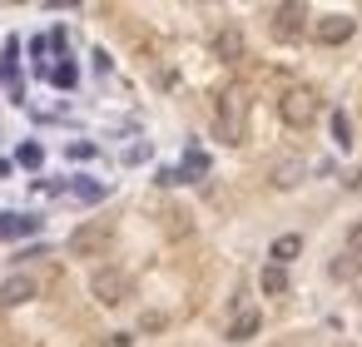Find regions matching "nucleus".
<instances>
[{"label": "nucleus", "instance_id": "obj_11", "mask_svg": "<svg viewBox=\"0 0 362 347\" xmlns=\"http://www.w3.org/2000/svg\"><path fill=\"white\" fill-rule=\"evenodd\" d=\"M258 288H263L268 298H283V293H288V273H283L278 263H268V268L258 273Z\"/></svg>", "mask_w": 362, "mask_h": 347}, {"label": "nucleus", "instance_id": "obj_13", "mask_svg": "<svg viewBox=\"0 0 362 347\" xmlns=\"http://www.w3.org/2000/svg\"><path fill=\"white\" fill-rule=\"evenodd\" d=\"M35 223L30 218H16V213H0V238H16V233H30Z\"/></svg>", "mask_w": 362, "mask_h": 347}, {"label": "nucleus", "instance_id": "obj_2", "mask_svg": "<svg viewBox=\"0 0 362 347\" xmlns=\"http://www.w3.org/2000/svg\"><path fill=\"white\" fill-rule=\"evenodd\" d=\"M218 134H223V144H243V134H248V95L238 85L218 95Z\"/></svg>", "mask_w": 362, "mask_h": 347}, {"label": "nucleus", "instance_id": "obj_1", "mask_svg": "<svg viewBox=\"0 0 362 347\" xmlns=\"http://www.w3.org/2000/svg\"><path fill=\"white\" fill-rule=\"evenodd\" d=\"M317 110H322V95H317L313 85H293V90H283V100H278V114H283L288 129H308V124L317 119Z\"/></svg>", "mask_w": 362, "mask_h": 347}, {"label": "nucleus", "instance_id": "obj_7", "mask_svg": "<svg viewBox=\"0 0 362 347\" xmlns=\"http://www.w3.org/2000/svg\"><path fill=\"white\" fill-rule=\"evenodd\" d=\"M35 298V278L30 273H11L6 283H0V307H21Z\"/></svg>", "mask_w": 362, "mask_h": 347}, {"label": "nucleus", "instance_id": "obj_12", "mask_svg": "<svg viewBox=\"0 0 362 347\" xmlns=\"http://www.w3.org/2000/svg\"><path fill=\"white\" fill-rule=\"evenodd\" d=\"M298 253H303V238H298V233H283V238H273V263H278V268H283V263H293Z\"/></svg>", "mask_w": 362, "mask_h": 347}, {"label": "nucleus", "instance_id": "obj_3", "mask_svg": "<svg viewBox=\"0 0 362 347\" xmlns=\"http://www.w3.org/2000/svg\"><path fill=\"white\" fill-rule=\"evenodd\" d=\"M110 238H115V228H110L105 218L80 223V228L70 233V253H75V258H95V253H105V248H110Z\"/></svg>", "mask_w": 362, "mask_h": 347}, {"label": "nucleus", "instance_id": "obj_16", "mask_svg": "<svg viewBox=\"0 0 362 347\" xmlns=\"http://www.w3.org/2000/svg\"><path fill=\"white\" fill-rule=\"evenodd\" d=\"M40 159H45L40 144H25V149H21V164H25V169H40Z\"/></svg>", "mask_w": 362, "mask_h": 347}, {"label": "nucleus", "instance_id": "obj_10", "mask_svg": "<svg viewBox=\"0 0 362 347\" xmlns=\"http://www.w3.org/2000/svg\"><path fill=\"white\" fill-rule=\"evenodd\" d=\"M258 327H263V317H258L253 307H243V312H238V317L228 322V337H233V342H248V337H253Z\"/></svg>", "mask_w": 362, "mask_h": 347}, {"label": "nucleus", "instance_id": "obj_17", "mask_svg": "<svg viewBox=\"0 0 362 347\" xmlns=\"http://www.w3.org/2000/svg\"><path fill=\"white\" fill-rule=\"evenodd\" d=\"M347 253L362 258V223H352V233H347Z\"/></svg>", "mask_w": 362, "mask_h": 347}, {"label": "nucleus", "instance_id": "obj_5", "mask_svg": "<svg viewBox=\"0 0 362 347\" xmlns=\"http://www.w3.org/2000/svg\"><path fill=\"white\" fill-rule=\"evenodd\" d=\"M303 20H308V6H298V0H288V6H273V35L278 40H298L303 35Z\"/></svg>", "mask_w": 362, "mask_h": 347}, {"label": "nucleus", "instance_id": "obj_15", "mask_svg": "<svg viewBox=\"0 0 362 347\" xmlns=\"http://www.w3.org/2000/svg\"><path fill=\"white\" fill-rule=\"evenodd\" d=\"M352 273H362V258H352V253H342V258L332 263V278H352Z\"/></svg>", "mask_w": 362, "mask_h": 347}, {"label": "nucleus", "instance_id": "obj_20", "mask_svg": "<svg viewBox=\"0 0 362 347\" xmlns=\"http://www.w3.org/2000/svg\"><path fill=\"white\" fill-rule=\"evenodd\" d=\"M139 327H144V332H159V327H164V312H144Z\"/></svg>", "mask_w": 362, "mask_h": 347}, {"label": "nucleus", "instance_id": "obj_19", "mask_svg": "<svg viewBox=\"0 0 362 347\" xmlns=\"http://www.w3.org/2000/svg\"><path fill=\"white\" fill-rule=\"evenodd\" d=\"M184 169H189V174H204V169H209V159H204V154H199V149H194V154H189V159H184Z\"/></svg>", "mask_w": 362, "mask_h": 347}, {"label": "nucleus", "instance_id": "obj_4", "mask_svg": "<svg viewBox=\"0 0 362 347\" xmlns=\"http://www.w3.org/2000/svg\"><path fill=\"white\" fill-rule=\"evenodd\" d=\"M90 293H95V302H105V307H119V302L129 298V278H124L119 268H100V273L90 278Z\"/></svg>", "mask_w": 362, "mask_h": 347}, {"label": "nucleus", "instance_id": "obj_18", "mask_svg": "<svg viewBox=\"0 0 362 347\" xmlns=\"http://www.w3.org/2000/svg\"><path fill=\"white\" fill-rule=\"evenodd\" d=\"M50 80H55V85H65V90H70V85H75V70H70V65H55V75H50Z\"/></svg>", "mask_w": 362, "mask_h": 347}, {"label": "nucleus", "instance_id": "obj_9", "mask_svg": "<svg viewBox=\"0 0 362 347\" xmlns=\"http://www.w3.org/2000/svg\"><path fill=\"white\" fill-rule=\"evenodd\" d=\"M214 55H218V60H228V65H233V60H238V55H243V35H238V30H233V25H228V30H218V35H214Z\"/></svg>", "mask_w": 362, "mask_h": 347}, {"label": "nucleus", "instance_id": "obj_6", "mask_svg": "<svg viewBox=\"0 0 362 347\" xmlns=\"http://www.w3.org/2000/svg\"><path fill=\"white\" fill-rule=\"evenodd\" d=\"M352 30H357V20H352V16H322L313 35H317L322 45H347V40H352Z\"/></svg>", "mask_w": 362, "mask_h": 347}, {"label": "nucleus", "instance_id": "obj_21", "mask_svg": "<svg viewBox=\"0 0 362 347\" xmlns=\"http://www.w3.org/2000/svg\"><path fill=\"white\" fill-rule=\"evenodd\" d=\"M268 347H283V342H268Z\"/></svg>", "mask_w": 362, "mask_h": 347}, {"label": "nucleus", "instance_id": "obj_14", "mask_svg": "<svg viewBox=\"0 0 362 347\" xmlns=\"http://www.w3.org/2000/svg\"><path fill=\"white\" fill-rule=\"evenodd\" d=\"M332 139H337L342 149L352 144V119H347V114H332Z\"/></svg>", "mask_w": 362, "mask_h": 347}, {"label": "nucleus", "instance_id": "obj_8", "mask_svg": "<svg viewBox=\"0 0 362 347\" xmlns=\"http://www.w3.org/2000/svg\"><path fill=\"white\" fill-rule=\"evenodd\" d=\"M303 174H308V164L293 159V154H283V159H273V174H268V179H273L278 189H293V184H303Z\"/></svg>", "mask_w": 362, "mask_h": 347}]
</instances>
